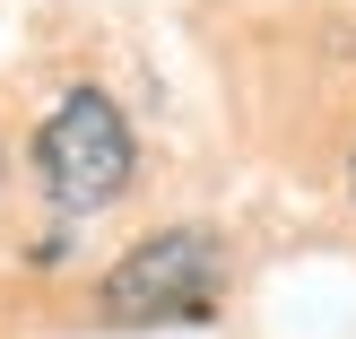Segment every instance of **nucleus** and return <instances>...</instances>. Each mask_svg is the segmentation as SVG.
<instances>
[{"mask_svg":"<svg viewBox=\"0 0 356 339\" xmlns=\"http://www.w3.org/2000/svg\"><path fill=\"white\" fill-rule=\"evenodd\" d=\"M218 296H226V244L209 226H165L104 270L96 313L122 331H148V322H200Z\"/></svg>","mask_w":356,"mask_h":339,"instance_id":"nucleus-2","label":"nucleus"},{"mask_svg":"<svg viewBox=\"0 0 356 339\" xmlns=\"http://www.w3.org/2000/svg\"><path fill=\"white\" fill-rule=\"evenodd\" d=\"M348 191H356V166H348Z\"/></svg>","mask_w":356,"mask_h":339,"instance_id":"nucleus-3","label":"nucleus"},{"mask_svg":"<svg viewBox=\"0 0 356 339\" xmlns=\"http://www.w3.org/2000/svg\"><path fill=\"white\" fill-rule=\"evenodd\" d=\"M35 174H44V191H52L61 218L113 209L122 191H131V174H139V139H131V122H122V104L104 96V87H70V96L52 104V122L35 131Z\"/></svg>","mask_w":356,"mask_h":339,"instance_id":"nucleus-1","label":"nucleus"}]
</instances>
